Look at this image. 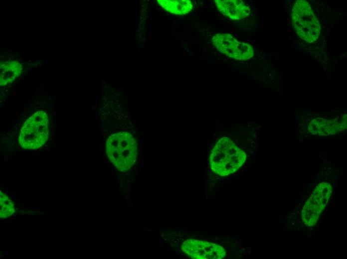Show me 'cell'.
I'll return each instance as SVG.
<instances>
[{"label":"cell","mask_w":347,"mask_h":259,"mask_svg":"<svg viewBox=\"0 0 347 259\" xmlns=\"http://www.w3.org/2000/svg\"><path fill=\"white\" fill-rule=\"evenodd\" d=\"M346 125H341L337 121L332 120L327 121L323 118H317L312 121L309 126V130L314 134L326 135L335 134L341 131Z\"/></svg>","instance_id":"obj_7"},{"label":"cell","mask_w":347,"mask_h":259,"mask_svg":"<svg viewBox=\"0 0 347 259\" xmlns=\"http://www.w3.org/2000/svg\"><path fill=\"white\" fill-rule=\"evenodd\" d=\"M212 42L219 52L231 58L244 61L254 56L251 45L238 41L230 34L217 33L212 38Z\"/></svg>","instance_id":"obj_5"},{"label":"cell","mask_w":347,"mask_h":259,"mask_svg":"<svg viewBox=\"0 0 347 259\" xmlns=\"http://www.w3.org/2000/svg\"><path fill=\"white\" fill-rule=\"evenodd\" d=\"M217 8L223 15L232 20H240L250 13L249 7L242 0H215Z\"/></svg>","instance_id":"obj_6"},{"label":"cell","mask_w":347,"mask_h":259,"mask_svg":"<svg viewBox=\"0 0 347 259\" xmlns=\"http://www.w3.org/2000/svg\"><path fill=\"white\" fill-rule=\"evenodd\" d=\"M246 159L244 151L229 138L223 137L218 140L211 150L209 162L214 173L225 176L239 169Z\"/></svg>","instance_id":"obj_1"},{"label":"cell","mask_w":347,"mask_h":259,"mask_svg":"<svg viewBox=\"0 0 347 259\" xmlns=\"http://www.w3.org/2000/svg\"><path fill=\"white\" fill-rule=\"evenodd\" d=\"M22 65L15 61H7L0 64V85L4 86L15 80L21 73Z\"/></svg>","instance_id":"obj_8"},{"label":"cell","mask_w":347,"mask_h":259,"mask_svg":"<svg viewBox=\"0 0 347 259\" xmlns=\"http://www.w3.org/2000/svg\"><path fill=\"white\" fill-rule=\"evenodd\" d=\"M215 240L217 241L219 240V239H218V238H215Z\"/></svg>","instance_id":"obj_11"},{"label":"cell","mask_w":347,"mask_h":259,"mask_svg":"<svg viewBox=\"0 0 347 259\" xmlns=\"http://www.w3.org/2000/svg\"><path fill=\"white\" fill-rule=\"evenodd\" d=\"M0 216L5 218L12 215L15 212L14 204L9 198L0 191Z\"/></svg>","instance_id":"obj_10"},{"label":"cell","mask_w":347,"mask_h":259,"mask_svg":"<svg viewBox=\"0 0 347 259\" xmlns=\"http://www.w3.org/2000/svg\"><path fill=\"white\" fill-rule=\"evenodd\" d=\"M157 1L163 9L174 14H185L193 8L192 2L190 0H157Z\"/></svg>","instance_id":"obj_9"},{"label":"cell","mask_w":347,"mask_h":259,"mask_svg":"<svg viewBox=\"0 0 347 259\" xmlns=\"http://www.w3.org/2000/svg\"><path fill=\"white\" fill-rule=\"evenodd\" d=\"M332 190V185L328 182L317 185L303 208L302 220L305 225L311 227L316 224L328 203Z\"/></svg>","instance_id":"obj_4"},{"label":"cell","mask_w":347,"mask_h":259,"mask_svg":"<svg viewBox=\"0 0 347 259\" xmlns=\"http://www.w3.org/2000/svg\"><path fill=\"white\" fill-rule=\"evenodd\" d=\"M48 134V116L45 112L38 111L27 119L23 125L18 142L23 148L37 149L46 142Z\"/></svg>","instance_id":"obj_2"},{"label":"cell","mask_w":347,"mask_h":259,"mask_svg":"<svg viewBox=\"0 0 347 259\" xmlns=\"http://www.w3.org/2000/svg\"><path fill=\"white\" fill-rule=\"evenodd\" d=\"M292 21L295 31L301 39L309 43L317 40L320 34V24L307 1L298 0L295 2Z\"/></svg>","instance_id":"obj_3"}]
</instances>
